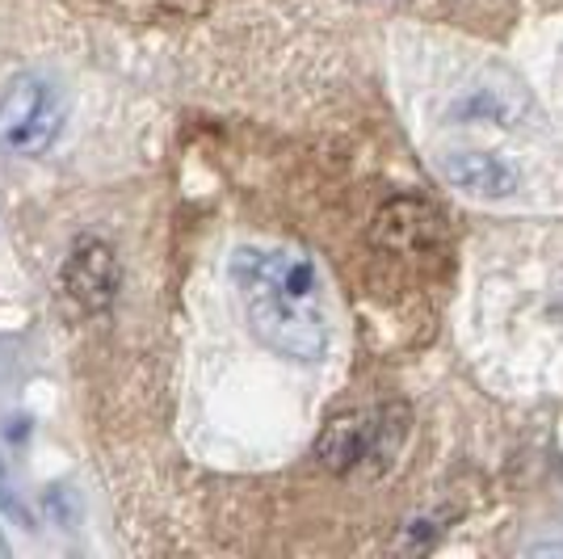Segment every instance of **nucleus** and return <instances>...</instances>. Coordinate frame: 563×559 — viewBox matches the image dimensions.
I'll return each instance as SVG.
<instances>
[{
    "label": "nucleus",
    "mask_w": 563,
    "mask_h": 559,
    "mask_svg": "<svg viewBox=\"0 0 563 559\" xmlns=\"http://www.w3.org/2000/svg\"><path fill=\"white\" fill-rule=\"evenodd\" d=\"M232 282L261 346L290 362H320L329 350V325L320 307V278L307 256L290 249H235Z\"/></svg>",
    "instance_id": "f257e3e1"
},
{
    "label": "nucleus",
    "mask_w": 563,
    "mask_h": 559,
    "mask_svg": "<svg viewBox=\"0 0 563 559\" xmlns=\"http://www.w3.org/2000/svg\"><path fill=\"white\" fill-rule=\"evenodd\" d=\"M68 122V97L64 89L38 76L22 72L0 94V152L9 156H47V147L64 135Z\"/></svg>",
    "instance_id": "f03ea898"
},
{
    "label": "nucleus",
    "mask_w": 563,
    "mask_h": 559,
    "mask_svg": "<svg viewBox=\"0 0 563 559\" xmlns=\"http://www.w3.org/2000/svg\"><path fill=\"white\" fill-rule=\"evenodd\" d=\"M404 434H408V413L399 404L378 408V413H350V417H336L324 425L316 454H320V463L329 467L332 475H350L366 459L391 463Z\"/></svg>",
    "instance_id": "7ed1b4c3"
},
{
    "label": "nucleus",
    "mask_w": 563,
    "mask_h": 559,
    "mask_svg": "<svg viewBox=\"0 0 563 559\" xmlns=\"http://www.w3.org/2000/svg\"><path fill=\"white\" fill-rule=\"evenodd\" d=\"M64 299L85 316H97L118 299V286H122V270H118V256L110 244L101 240H80L64 261Z\"/></svg>",
    "instance_id": "20e7f679"
},
{
    "label": "nucleus",
    "mask_w": 563,
    "mask_h": 559,
    "mask_svg": "<svg viewBox=\"0 0 563 559\" xmlns=\"http://www.w3.org/2000/svg\"><path fill=\"white\" fill-rule=\"evenodd\" d=\"M371 240H375L378 253L424 256L442 240V215L421 198H396L391 207L378 210Z\"/></svg>",
    "instance_id": "39448f33"
},
{
    "label": "nucleus",
    "mask_w": 563,
    "mask_h": 559,
    "mask_svg": "<svg viewBox=\"0 0 563 559\" xmlns=\"http://www.w3.org/2000/svg\"><path fill=\"white\" fill-rule=\"evenodd\" d=\"M442 177L471 198H509L517 189V173L500 156L488 152H450L438 161Z\"/></svg>",
    "instance_id": "423d86ee"
}]
</instances>
